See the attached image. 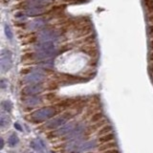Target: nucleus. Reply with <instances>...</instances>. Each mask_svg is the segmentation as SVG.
<instances>
[{
    "instance_id": "obj_6",
    "label": "nucleus",
    "mask_w": 153,
    "mask_h": 153,
    "mask_svg": "<svg viewBox=\"0 0 153 153\" xmlns=\"http://www.w3.org/2000/svg\"><path fill=\"white\" fill-rule=\"evenodd\" d=\"M35 59H36V54L33 51L25 52L21 56V61L24 62V63H30L31 61H33Z\"/></svg>"
},
{
    "instance_id": "obj_18",
    "label": "nucleus",
    "mask_w": 153,
    "mask_h": 153,
    "mask_svg": "<svg viewBox=\"0 0 153 153\" xmlns=\"http://www.w3.org/2000/svg\"><path fill=\"white\" fill-rule=\"evenodd\" d=\"M88 0H63V2L69 3V4H81L87 2Z\"/></svg>"
},
{
    "instance_id": "obj_8",
    "label": "nucleus",
    "mask_w": 153,
    "mask_h": 153,
    "mask_svg": "<svg viewBox=\"0 0 153 153\" xmlns=\"http://www.w3.org/2000/svg\"><path fill=\"white\" fill-rule=\"evenodd\" d=\"M116 146H117V143H116L109 142V143H102V145L99 146V150H100V151H105V150L111 149V148H114V147H116Z\"/></svg>"
},
{
    "instance_id": "obj_3",
    "label": "nucleus",
    "mask_w": 153,
    "mask_h": 153,
    "mask_svg": "<svg viewBox=\"0 0 153 153\" xmlns=\"http://www.w3.org/2000/svg\"><path fill=\"white\" fill-rule=\"evenodd\" d=\"M73 116H74V115H72V113H69V112L68 113H65L64 115H62V117H60L59 119H56V120H55V121L51 122L47 126V128H49V129H55L56 127L61 126L62 123H64L67 121V120H70Z\"/></svg>"
},
{
    "instance_id": "obj_29",
    "label": "nucleus",
    "mask_w": 153,
    "mask_h": 153,
    "mask_svg": "<svg viewBox=\"0 0 153 153\" xmlns=\"http://www.w3.org/2000/svg\"><path fill=\"white\" fill-rule=\"evenodd\" d=\"M52 153H55V152H52Z\"/></svg>"
},
{
    "instance_id": "obj_24",
    "label": "nucleus",
    "mask_w": 153,
    "mask_h": 153,
    "mask_svg": "<svg viewBox=\"0 0 153 153\" xmlns=\"http://www.w3.org/2000/svg\"><path fill=\"white\" fill-rule=\"evenodd\" d=\"M148 59H149V61H153V51L150 52L149 56H148Z\"/></svg>"
},
{
    "instance_id": "obj_5",
    "label": "nucleus",
    "mask_w": 153,
    "mask_h": 153,
    "mask_svg": "<svg viewBox=\"0 0 153 153\" xmlns=\"http://www.w3.org/2000/svg\"><path fill=\"white\" fill-rule=\"evenodd\" d=\"M37 40V36L36 33H31L29 35H25L23 36L22 39V44L23 45H30L36 43Z\"/></svg>"
},
{
    "instance_id": "obj_27",
    "label": "nucleus",
    "mask_w": 153,
    "mask_h": 153,
    "mask_svg": "<svg viewBox=\"0 0 153 153\" xmlns=\"http://www.w3.org/2000/svg\"><path fill=\"white\" fill-rule=\"evenodd\" d=\"M17 2H21V1H26V0H16Z\"/></svg>"
},
{
    "instance_id": "obj_10",
    "label": "nucleus",
    "mask_w": 153,
    "mask_h": 153,
    "mask_svg": "<svg viewBox=\"0 0 153 153\" xmlns=\"http://www.w3.org/2000/svg\"><path fill=\"white\" fill-rule=\"evenodd\" d=\"M31 146L33 148H35V149L37 151H41L42 148L45 146L44 143H43V142L40 140V139H38V140H36V141H33L31 143Z\"/></svg>"
},
{
    "instance_id": "obj_1",
    "label": "nucleus",
    "mask_w": 153,
    "mask_h": 153,
    "mask_svg": "<svg viewBox=\"0 0 153 153\" xmlns=\"http://www.w3.org/2000/svg\"><path fill=\"white\" fill-rule=\"evenodd\" d=\"M80 52H82L85 55L89 56L91 59H97V56H99V49L94 43H91V44H87V45H83L80 48Z\"/></svg>"
},
{
    "instance_id": "obj_22",
    "label": "nucleus",
    "mask_w": 153,
    "mask_h": 153,
    "mask_svg": "<svg viewBox=\"0 0 153 153\" xmlns=\"http://www.w3.org/2000/svg\"><path fill=\"white\" fill-rule=\"evenodd\" d=\"M148 71L153 76V61H150L149 64H148Z\"/></svg>"
},
{
    "instance_id": "obj_19",
    "label": "nucleus",
    "mask_w": 153,
    "mask_h": 153,
    "mask_svg": "<svg viewBox=\"0 0 153 153\" xmlns=\"http://www.w3.org/2000/svg\"><path fill=\"white\" fill-rule=\"evenodd\" d=\"M148 36H150V38H153V25L148 26Z\"/></svg>"
},
{
    "instance_id": "obj_28",
    "label": "nucleus",
    "mask_w": 153,
    "mask_h": 153,
    "mask_svg": "<svg viewBox=\"0 0 153 153\" xmlns=\"http://www.w3.org/2000/svg\"><path fill=\"white\" fill-rule=\"evenodd\" d=\"M152 81H153V76H152Z\"/></svg>"
},
{
    "instance_id": "obj_20",
    "label": "nucleus",
    "mask_w": 153,
    "mask_h": 153,
    "mask_svg": "<svg viewBox=\"0 0 153 153\" xmlns=\"http://www.w3.org/2000/svg\"><path fill=\"white\" fill-rule=\"evenodd\" d=\"M147 21L149 22V24L153 25V13H148L147 14Z\"/></svg>"
},
{
    "instance_id": "obj_2",
    "label": "nucleus",
    "mask_w": 153,
    "mask_h": 153,
    "mask_svg": "<svg viewBox=\"0 0 153 153\" xmlns=\"http://www.w3.org/2000/svg\"><path fill=\"white\" fill-rule=\"evenodd\" d=\"M73 32L75 33L76 37L81 38V37L87 36L90 35V33L92 32V27H91L89 23H86L84 25H81L78 28H76L75 30H73Z\"/></svg>"
},
{
    "instance_id": "obj_9",
    "label": "nucleus",
    "mask_w": 153,
    "mask_h": 153,
    "mask_svg": "<svg viewBox=\"0 0 153 153\" xmlns=\"http://www.w3.org/2000/svg\"><path fill=\"white\" fill-rule=\"evenodd\" d=\"M59 83L57 82L56 80H50L46 83V89L48 91L53 92V91H55L59 88Z\"/></svg>"
},
{
    "instance_id": "obj_4",
    "label": "nucleus",
    "mask_w": 153,
    "mask_h": 153,
    "mask_svg": "<svg viewBox=\"0 0 153 153\" xmlns=\"http://www.w3.org/2000/svg\"><path fill=\"white\" fill-rule=\"evenodd\" d=\"M79 102V100L76 98H72V99H64V100H61L59 102H57L56 103V105L54 107L56 108H67V107H72L76 105V103Z\"/></svg>"
},
{
    "instance_id": "obj_11",
    "label": "nucleus",
    "mask_w": 153,
    "mask_h": 153,
    "mask_svg": "<svg viewBox=\"0 0 153 153\" xmlns=\"http://www.w3.org/2000/svg\"><path fill=\"white\" fill-rule=\"evenodd\" d=\"M103 118V114L102 112H96L94 113L92 116L90 118V123H98L100 121H102Z\"/></svg>"
},
{
    "instance_id": "obj_26",
    "label": "nucleus",
    "mask_w": 153,
    "mask_h": 153,
    "mask_svg": "<svg viewBox=\"0 0 153 153\" xmlns=\"http://www.w3.org/2000/svg\"><path fill=\"white\" fill-rule=\"evenodd\" d=\"M1 2H2L3 4H6L7 2H9V0H1Z\"/></svg>"
},
{
    "instance_id": "obj_13",
    "label": "nucleus",
    "mask_w": 153,
    "mask_h": 153,
    "mask_svg": "<svg viewBox=\"0 0 153 153\" xmlns=\"http://www.w3.org/2000/svg\"><path fill=\"white\" fill-rule=\"evenodd\" d=\"M112 130H113L112 126H110V124H107V126H102V128L100 129L99 132H98V135L99 136H102V135H105V134L111 133Z\"/></svg>"
},
{
    "instance_id": "obj_12",
    "label": "nucleus",
    "mask_w": 153,
    "mask_h": 153,
    "mask_svg": "<svg viewBox=\"0 0 153 153\" xmlns=\"http://www.w3.org/2000/svg\"><path fill=\"white\" fill-rule=\"evenodd\" d=\"M143 4L147 13H153V0H143Z\"/></svg>"
},
{
    "instance_id": "obj_25",
    "label": "nucleus",
    "mask_w": 153,
    "mask_h": 153,
    "mask_svg": "<svg viewBox=\"0 0 153 153\" xmlns=\"http://www.w3.org/2000/svg\"><path fill=\"white\" fill-rule=\"evenodd\" d=\"M14 126H16V127L18 129V130H21V127H20V126H19L18 123H16V124H14Z\"/></svg>"
},
{
    "instance_id": "obj_21",
    "label": "nucleus",
    "mask_w": 153,
    "mask_h": 153,
    "mask_svg": "<svg viewBox=\"0 0 153 153\" xmlns=\"http://www.w3.org/2000/svg\"><path fill=\"white\" fill-rule=\"evenodd\" d=\"M103 153H120V151L118 149H116V148H111V149L103 151Z\"/></svg>"
},
{
    "instance_id": "obj_14",
    "label": "nucleus",
    "mask_w": 153,
    "mask_h": 153,
    "mask_svg": "<svg viewBox=\"0 0 153 153\" xmlns=\"http://www.w3.org/2000/svg\"><path fill=\"white\" fill-rule=\"evenodd\" d=\"M18 142H19V140H18V138H17V136L16 135V134H13V135H11V137L8 139V145L10 146H16L18 143Z\"/></svg>"
},
{
    "instance_id": "obj_17",
    "label": "nucleus",
    "mask_w": 153,
    "mask_h": 153,
    "mask_svg": "<svg viewBox=\"0 0 153 153\" xmlns=\"http://www.w3.org/2000/svg\"><path fill=\"white\" fill-rule=\"evenodd\" d=\"M26 1H21V2H18V4H16V6H13V10H23V9H26Z\"/></svg>"
},
{
    "instance_id": "obj_15",
    "label": "nucleus",
    "mask_w": 153,
    "mask_h": 153,
    "mask_svg": "<svg viewBox=\"0 0 153 153\" xmlns=\"http://www.w3.org/2000/svg\"><path fill=\"white\" fill-rule=\"evenodd\" d=\"M44 99L47 100H49V102H54V100H57V96L54 93V92H50L49 93H47L46 95H44Z\"/></svg>"
},
{
    "instance_id": "obj_23",
    "label": "nucleus",
    "mask_w": 153,
    "mask_h": 153,
    "mask_svg": "<svg viewBox=\"0 0 153 153\" xmlns=\"http://www.w3.org/2000/svg\"><path fill=\"white\" fill-rule=\"evenodd\" d=\"M149 49L151 50V51H153V38H151V39L149 40Z\"/></svg>"
},
{
    "instance_id": "obj_16",
    "label": "nucleus",
    "mask_w": 153,
    "mask_h": 153,
    "mask_svg": "<svg viewBox=\"0 0 153 153\" xmlns=\"http://www.w3.org/2000/svg\"><path fill=\"white\" fill-rule=\"evenodd\" d=\"M33 68L31 66H25V67H23V68H21L20 70V74L21 75H24V76H26L28 74H30L31 72H32Z\"/></svg>"
},
{
    "instance_id": "obj_7",
    "label": "nucleus",
    "mask_w": 153,
    "mask_h": 153,
    "mask_svg": "<svg viewBox=\"0 0 153 153\" xmlns=\"http://www.w3.org/2000/svg\"><path fill=\"white\" fill-rule=\"evenodd\" d=\"M114 138H115V135L113 133H108V134H105V135L100 136L98 141H99V143H100V145H102V143L111 142L112 140H114Z\"/></svg>"
}]
</instances>
